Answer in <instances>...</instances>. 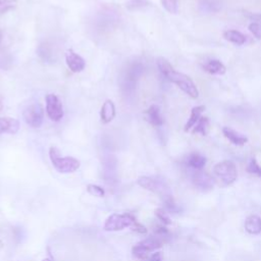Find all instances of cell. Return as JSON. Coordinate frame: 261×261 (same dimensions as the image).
I'll return each instance as SVG.
<instances>
[{
  "instance_id": "cell-1",
  "label": "cell",
  "mask_w": 261,
  "mask_h": 261,
  "mask_svg": "<svg viewBox=\"0 0 261 261\" xmlns=\"http://www.w3.org/2000/svg\"><path fill=\"white\" fill-rule=\"evenodd\" d=\"M157 66L166 80L176 84L182 91L188 94L191 98L197 99L199 97V91L192 79L183 73L176 71L175 67L168 62V60L163 57H159L157 59Z\"/></svg>"
},
{
  "instance_id": "cell-2",
  "label": "cell",
  "mask_w": 261,
  "mask_h": 261,
  "mask_svg": "<svg viewBox=\"0 0 261 261\" xmlns=\"http://www.w3.org/2000/svg\"><path fill=\"white\" fill-rule=\"evenodd\" d=\"M49 157L52 165L54 166L57 171L61 173L75 172L80 168L81 165L80 161L77 158L72 157V156L62 157L60 151L55 147H51L49 149Z\"/></svg>"
},
{
  "instance_id": "cell-3",
  "label": "cell",
  "mask_w": 261,
  "mask_h": 261,
  "mask_svg": "<svg viewBox=\"0 0 261 261\" xmlns=\"http://www.w3.org/2000/svg\"><path fill=\"white\" fill-rule=\"evenodd\" d=\"M213 173L224 186L232 185L238 178L236 164L231 160H223L215 164L213 167Z\"/></svg>"
},
{
  "instance_id": "cell-4",
  "label": "cell",
  "mask_w": 261,
  "mask_h": 261,
  "mask_svg": "<svg viewBox=\"0 0 261 261\" xmlns=\"http://www.w3.org/2000/svg\"><path fill=\"white\" fill-rule=\"evenodd\" d=\"M136 218L130 214H111L104 223V230L106 232H117L125 230L127 228H132V225L136 222Z\"/></svg>"
},
{
  "instance_id": "cell-5",
  "label": "cell",
  "mask_w": 261,
  "mask_h": 261,
  "mask_svg": "<svg viewBox=\"0 0 261 261\" xmlns=\"http://www.w3.org/2000/svg\"><path fill=\"white\" fill-rule=\"evenodd\" d=\"M137 183L140 187L150 191V192L160 195L164 199L171 196L167 185L162 180L151 177H140L138 179Z\"/></svg>"
},
{
  "instance_id": "cell-6",
  "label": "cell",
  "mask_w": 261,
  "mask_h": 261,
  "mask_svg": "<svg viewBox=\"0 0 261 261\" xmlns=\"http://www.w3.org/2000/svg\"><path fill=\"white\" fill-rule=\"evenodd\" d=\"M23 117L25 123L31 128H40L44 120V109L41 104H30L24 109Z\"/></svg>"
},
{
  "instance_id": "cell-7",
  "label": "cell",
  "mask_w": 261,
  "mask_h": 261,
  "mask_svg": "<svg viewBox=\"0 0 261 261\" xmlns=\"http://www.w3.org/2000/svg\"><path fill=\"white\" fill-rule=\"evenodd\" d=\"M46 112L49 118L53 121H59L63 117V106L60 99L55 94L46 96Z\"/></svg>"
},
{
  "instance_id": "cell-8",
  "label": "cell",
  "mask_w": 261,
  "mask_h": 261,
  "mask_svg": "<svg viewBox=\"0 0 261 261\" xmlns=\"http://www.w3.org/2000/svg\"><path fill=\"white\" fill-rule=\"evenodd\" d=\"M65 61H66L68 68L71 69L73 73H81L84 71V68L86 66V62L84 58L80 56L79 54H77L76 52L72 49L66 51Z\"/></svg>"
},
{
  "instance_id": "cell-9",
  "label": "cell",
  "mask_w": 261,
  "mask_h": 261,
  "mask_svg": "<svg viewBox=\"0 0 261 261\" xmlns=\"http://www.w3.org/2000/svg\"><path fill=\"white\" fill-rule=\"evenodd\" d=\"M194 185L201 191H209L213 188V179L206 172L197 170L193 175Z\"/></svg>"
},
{
  "instance_id": "cell-10",
  "label": "cell",
  "mask_w": 261,
  "mask_h": 261,
  "mask_svg": "<svg viewBox=\"0 0 261 261\" xmlns=\"http://www.w3.org/2000/svg\"><path fill=\"white\" fill-rule=\"evenodd\" d=\"M20 130V121L13 117H0V135H14Z\"/></svg>"
},
{
  "instance_id": "cell-11",
  "label": "cell",
  "mask_w": 261,
  "mask_h": 261,
  "mask_svg": "<svg viewBox=\"0 0 261 261\" xmlns=\"http://www.w3.org/2000/svg\"><path fill=\"white\" fill-rule=\"evenodd\" d=\"M115 106L111 100H106L103 103L100 110V119L103 124H109L115 117Z\"/></svg>"
},
{
  "instance_id": "cell-12",
  "label": "cell",
  "mask_w": 261,
  "mask_h": 261,
  "mask_svg": "<svg viewBox=\"0 0 261 261\" xmlns=\"http://www.w3.org/2000/svg\"><path fill=\"white\" fill-rule=\"evenodd\" d=\"M146 119L153 127H161L163 125V118L160 113V108L153 104L146 110Z\"/></svg>"
},
{
  "instance_id": "cell-13",
  "label": "cell",
  "mask_w": 261,
  "mask_h": 261,
  "mask_svg": "<svg viewBox=\"0 0 261 261\" xmlns=\"http://www.w3.org/2000/svg\"><path fill=\"white\" fill-rule=\"evenodd\" d=\"M222 133L224 135V137L228 139L229 141H231L234 145L237 146H243L245 145L248 142V138L243 136L241 134H239L238 132H236L235 130L229 128V127H225L222 129Z\"/></svg>"
},
{
  "instance_id": "cell-14",
  "label": "cell",
  "mask_w": 261,
  "mask_h": 261,
  "mask_svg": "<svg viewBox=\"0 0 261 261\" xmlns=\"http://www.w3.org/2000/svg\"><path fill=\"white\" fill-rule=\"evenodd\" d=\"M203 69L211 75H224L227 72V68H225L223 63L217 59H211L206 62L203 65Z\"/></svg>"
},
{
  "instance_id": "cell-15",
  "label": "cell",
  "mask_w": 261,
  "mask_h": 261,
  "mask_svg": "<svg viewBox=\"0 0 261 261\" xmlns=\"http://www.w3.org/2000/svg\"><path fill=\"white\" fill-rule=\"evenodd\" d=\"M245 230L250 235L261 233V218L257 215H250L245 220Z\"/></svg>"
},
{
  "instance_id": "cell-16",
  "label": "cell",
  "mask_w": 261,
  "mask_h": 261,
  "mask_svg": "<svg viewBox=\"0 0 261 261\" xmlns=\"http://www.w3.org/2000/svg\"><path fill=\"white\" fill-rule=\"evenodd\" d=\"M204 110H205V106H203V105H198V106H195L192 108V110H191V115H190L187 124L185 125V128H184L185 132H189L191 129L195 127V125L198 123V120L200 119L201 113Z\"/></svg>"
},
{
  "instance_id": "cell-17",
  "label": "cell",
  "mask_w": 261,
  "mask_h": 261,
  "mask_svg": "<svg viewBox=\"0 0 261 261\" xmlns=\"http://www.w3.org/2000/svg\"><path fill=\"white\" fill-rule=\"evenodd\" d=\"M223 37L236 45H243L246 42V36L237 30H228L223 33Z\"/></svg>"
},
{
  "instance_id": "cell-18",
  "label": "cell",
  "mask_w": 261,
  "mask_h": 261,
  "mask_svg": "<svg viewBox=\"0 0 261 261\" xmlns=\"http://www.w3.org/2000/svg\"><path fill=\"white\" fill-rule=\"evenodd\" d=\"M187 163L190 167H192L196 170H201L206 164V158L199 153H192L189 155Z\"/></svg>"
},
{
  "instance_id": "cell-19",
  "label": "cell",
  "mask_w": 261,
  "mask_h": 261,
  "mask_svg": "<svg viewBox=\"0 0 261 261\" xmlns=\"http://www.w3.org/2000/svg\"><path fill=\"white\" fill-rule=\"evenodd\" d=\"M199 8L202 12H216L221 8L219 0H201Z\"/></svg>"
},
{
  "instance_id": "cell-20",
  "label": "cell",
  "mask_w": 261,
  "mask_h": 261,
  "mask_svg": "<svg viewBox=\"0 0 261 261\" xmlns=\"http://www.w3.org/2000/svg\"><path fill=\"white\" fill-rule=\"evenodd\" d=\"M208 130H209V119L206 116H202L193 128V134H200L201 136H206Z\"/></svg>"
},
{
  "instance_id": "cell-21",
  "label": "cell",
  "mask_w": 261,
  "mask_h": 261,
  "mask_svg": "<svg viewBox=\"0 0 261 261\" xmlns=\"http://www.w3.org/2000/svg\"><path fill=\"white\" fill-rule=\"evenodd\" d=\"M132 253H133V256L138 259V260H140V261H145L148 259L149 257V252L146 251L140 244H138L135 245L132 249Z\"/></svg>"
},
{
  "instance_id": "cell-22",
  "label": "cell",
  "mask_w": 261,
  "mask_h": 261,
  "mask_svg": "<svg viewBox=\"0 0 261 261\" xmlns=\"http://www.w3.org/2000/svg\"><path fill=\"white\" fill-rule=\"evenodd\" d=\"M19 0H0V14L5 13L15 7Z\"/></svg>"
},
{
  "instance_id": "cell-23",
  "label": "cell",
  "mask_w": 261,
  "mask_h": 261,
  "mask_svg": "<svg viewBox=\"0 0 261 261\" xmlns=\"http://www.w3.org/2000/svg\"><path fill=\"white\" fill-rule=\"evenodd\" d=\"M247 170L249 173H251V175H254L258 178H261V166L258 164L256 158H251V160L248 164Z\"/></svg>"
},
{
  "instance_id": "cell-24",
  "label": "cell",
  "mask_w": 261,
  "mask_h": 261,
  "mask_svg": "<svg viewBox=\"0 0 261 261\" xmlns=\"http://www.w3.org/2000/svg\"><path fill=\"white\" fill-rule=\"evenodd\" d=\"M87 192L91 194L92 196H96V197H104V195H105V191H104V189L93 184L87 186Z\"/></svg>"
},
{
  "instance_id": "cell-25",
  "label": "cell",
  "mask_w": 261,
  "mask_h": 261,
  "mask_svg": "<svg viewBox=\"0 0 261 261\" xmlns=\"http://www.w3.org/2000/svg\"><path fill=\"white\" fill-rule=\"evenodd\" d=\"M161 4L170 13L178 12V0H161Z\"/></svg>"
},
{
  "instance_id": "cell-26",
  "label": "cell",
  "mask_w": 261,
  "mask_h": 261,
  "mask_svg": "<svg viewBox=\"0 0 261 261\" xmlns=\"http://www.w3.org/2000/svg\"><path fill=\"white\" fill-rule=\"evenodd\" d=\"M155 215L164 224H170L171 223V220H170L167 212L163 209V208H157V209L155 210Z\"/></svg>"
},
{
  "instance_id": "cell-27",
  "label": "cell",
  "mask_w": 261,
  "mask_h": 261,
  "mask_svg": "<svg viewBox=\"0 0 261 261\" xmlns=\"http://www.w3.org/2000/svg\"><path fill=\"white\" fill-rule=\"evenodd\" d=\"M148 4L147 0H130V1L127 3V7L129 9H137L143 7Z\"/></svg>"
},
{
  "instance_id": "cell-28",
  "label": "cell",
  "mask_w": 261,
  "mask_h": 261,
  "mask_svg": "<svg viewBox=\"0 0 261 261\" xmlns=\"http://www.w3.org/2000/svg\"><path fill=\"white\" fill-rule=\"evenodd\" d=\"M249 31L254 35L257 39H261V23L253 22L249 25Z\"/></svg>"
},
{
  "instance_id": "cell-29",
  "label": "cell",
  "mask_w": 261,
  "mask_h": 261,
  "mask_svg": "<svg viewBox=\"0 0 261 261\" xmlns=\"http://www.w3.org/2000/svg\"><path fill=\"white\" fill-rule=\"evenodd\" d=\"M132 230L139 233V234H142V235H145L147 234V229L146 227H144L143 224H141L140 222H138L136 221L133 225H132Z\"/></svg>"
},
{
  "instance_id": "cell-30",
  "label": "cell",
  "mask_w": 261,
  "mask_h": 261,
  "mask_svg": "<svg viewBox=\"0 0 261 261\" xmlns=\"http://www.w3.org/2000/svg\"><path fill=\"white\" fill-rule=\"evenodd\" d=\"M147 261H162V254L160 252H155L148 257Z\"/></svg>"
},
{
  "instance_id": "cell-31",
  "label": "cell",
  "mask_w": 261,
  "mask_h": 261,
  "mask_svg": "<svg viewBox=\"0 0 261 261\" xmlns=\"http://www.w3.org/2000/svg\"><path fill=\"white\" fill-rule=\"evenodd\" d=\"M248 17H250L251 20H254L256 22H261V12H259V13H250V14H248Z\"/></svg>"
},
{
  "instance_id": "cell-32",
  "label": "cell",
  "mask_w": 261,
  "mask_h": 261,
  "mask_svg": "<svg viewBox=\"0 0 261 261\" xmlns=\"http://www.w3.org/2000/svg\"><path fill=\"white\" fill-rule=\"evenodd\" d=\"M2 39H3V34L1 31H0V43L2 42Z\"/></svg>"
},
{
  "instance_id": "cell-33",
  "label": "cell",
  "mask_w": 261,
  "mask_h": 261,
  "mask_svg": "<svg viewBox=\"0 0 261 261\" xmlns=\"http://www.w3.org/2000/svg\"><path fill=\"white\" fill-rule=\"evenodd\" d=\"M2 109V100H1V97H0V110Z\"/></svg>"
},
{
  "instance_id": "cell-34",
  "label": "cell",
  "mask_w": 261,
  "mask_h": 261,
  "mask_svg": "<svg viewBox=\"0 0 261 261\" xmlns=\"http://www.w3.org/2000/svg\"><path fill=\"white\" fill-rule=\"evenodd\" d=\"M43 261H52V260H51V259H48V258H46V259H44Z\"/></svg>"
}]
</instances>
